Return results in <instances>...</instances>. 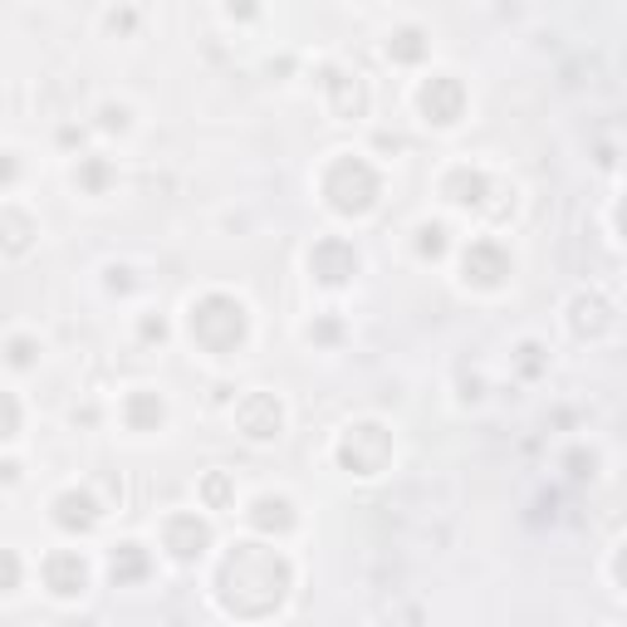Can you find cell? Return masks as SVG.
Instances as JSON below:
<instances>
[{"label": "cell", "mask_w": 627, "mask_h": 627, "mask_svg": "<svg viewBox=\"0 0 627 627\" xmlns=\"http://www.w3.org/2000/svg\"><path fill=\"white\" fill-rule=\"evenodd\" d=\"M289 589V563L285 554L265 545H236L226 554L221 573H216V598L231 618H265L285 603Z\"/></svg>", "instance_id": "obj_1"}, {"label": "cell", "mask_w": 627, "mask_h": 627, "mask_svg": "<svg viewBox=\"0 0 627 627\" xmlns=\"http://www.w3.org/2000/svg\"><path fill=\"white\" fill-rule=\"evenodd\" d=\"M383 182L378 172H373L363 157H339V162L323 172V196H329V206L339 216H363L373 212V202H378Z\"/></svg>", "instance_id": "obj_2"}, {"label": "cell", "mask_w": 627, "mask_h": 627, "mask_svg": "<svg viewBox=\"0 0 627 627\" xmlns=\"http://www.w3.org/2000/svg\"><path fill=\"white\" fill-rule=\"evenodd\" d=\"M192 339L212 353H231L246 339V305L231 295H206L192 305Z\"/></svg>", "instance_id": "obj_3"}, {"label": "cell", "mask_w": 627, "mask_h": 627, "mask_svg": "<svg viewBox=\"0 0 627 627\" xmlns=\"http://www.w3.org/2000/svg\"><path fill=\"white\" fill-rule=\"evenodd\" d=\"M392 456V436L383 432L378 422H363V426H349V436H343L339 446V461L353 470V476H378L383 466H388Z\"/></svg>", "instance_id": "obj_4"}, {"label": "cell", "mask_w": 627, "mask_h": 627, "mask_svg": "<svg viewBox=\"0 0 627 627\" xmlns=\"http://www.w3.org/2000/svg\"><path fill=\"white\" fill-rule=\"evenodd\" d=\"M309 270H314V280L319 285H349V275H358V250L349 246V240H319L314 246V255H309Z\"/></svg>", "instance_id": "obj_5"}, {"label": "cell", "mask_w": 627, "mask_h": 627, "mask_svg": "<svg viewBox=\"0 0 627 627\" xmlns=\"http://www.w3.org/2000/svg\"><path fill=\"white\" fill-rule=\"evenodd\" d=\"M422 113H426V123H436V128H452V123L466 113V89L452 75L426 79L422 83Z\"/></svg>", "instance_id": "obj_6"}, {"label": "cell", "mask_w": 627, "mask_h": 627, "mask_svg": "<svg viewBox=\"0 0 627 627\" xmlns=\"http://www.w3.org/2000/svg\"><path fill=\"white\" fill-rule=\"evenodd\" d=\"M510 270H515V260H510L495 240H476V246L466 250V285L495 289V285H505Z\"/></svg>", "instance_id": "obj_7"}, {"label": "cell", "mask_w": 627, "mask_h": 627, "mask_svg": "<svg viewBox=\"0 0 627 627\" xmlns=\"http://www.w3.org/2000/svg\"><path fill=\"white\" fill-rule=\"evenodd\" d=\"M236 422H240V432H246L250 442H270V436H280L285 412H280V402L270 392H250L246 402L236 407Z\"/></svg>", "instance_id": "obj_8"}, {"label": "cell", "mask_w": 627, "mask_h": 627, "mask_svg": "<svg viewBox=\"0 0 627 627\" xmlns=\"http://www.w3.org/2000/svg\"><path fill=\"white\" fill-rule=\"evenodd\" d=\"M83 583H89V563H83L75 549H59L45 559V589L55 593V598H79Z\"/></svg>", "instance_id": "obj_9"}, {"label": "cell", "mask_w": 627, "mask_h": 627, "mask_svg": "<svg viewBox=\"0 0 627 627\" xmlns=\"http://www.w3.org/2000/svg\"><path fill=\"white\" fill-rule=\"evenodd\" d=\"M206 545H212V525L206 520H196V515H172L167 520V549H172V559H182V563H192V559H202Z\"/></svg>", "instance_id": "obj_10"}, {"label": "cell", "mask_w": 627, "mask_h": 627, "mask_svg": "<svg viewBox=\"0 0 627 627\" xmlns=\"http://www.w3.org/2000/svg\"><path fill=\"white\" fill-rule=\"evenodd\" d=\"M55 520H59V529H93L99 525V500L89 495V490H65V495L55 500Z\"/></svg>", "instance_id": "obj_11"}, {"label": "cell", "mask_w": 627, "mask_h": 627, "mask_svg": "<svg viewBox=\"0 0 627 627\" xmlns=\"http://www.w3.org/2000/svg\"><path fill=\"white\" fill-rule=\"evenodd\" d=\"M250 525L265 529V535H275V529H289V525H295V505H289L285 495H260L255 510H250Z\"/></svg>", "instance_id": "obj_12"}, {"label": "cell", "mask_w": 627, "mask_h": 627, "mask_svg": "<svg viewBox=\"0 0 627 627\" xmlns=\"http://www.w3.org/2000/svg\"><path fill=\"white\" fill-rule=\"evenodd\" d=\"M329 93H333V113H339V118H358L363 103H368L358 75H353V79L349 75H329Z\"/></svg>", "instance_id": "obj_13"}, {"label": "cell", "mask_w": 627, "mask_h": 627, "mask_svg": "<svg viewBox=\"0 0 627 627\" xmlns=\"http://www.w3.org/2000/svg\"><path fill=\"white\" fill-rule=\"evenodd\" d=\"M128 426L133 432H152V426H162V397L157 392H133L128 397Z\"/></svg>", "instance_id": "obj_14"}, {"label": "cell", "mask_w": 627, "mask_h": 627, "mask_svg": "<svg viewBox=\"0 0 627 627\" xmlns=\"http://www.w3.org/2000/svg\"><path fill=\"white\" fill-rule=\"evenodd\" d=\"M109 573H113V583H138L142 573H148V554H142L138 545H123L118 554H113Z\"/></svg>", "instance_id": "obj_15"}, {"label": "cell", "mask_w": 627, "mask_h": 627, "mask_svg": "<svg viewBox=\"0 0 627 627\" xmlns=\"http://www.w3.org/2000/svg\"><path fill=\"white\" fill-rule=\"evenodd\" d=\"M446 192H452V202H461V206H480V202H486V176L461 167V172H452Z\"/></svg>", "instance_id": "obj_16"}, {"label": "cell", "mask_w": 627, "mask_h": 627, "mask_svg": "<svg viewBox=\"0 0 627 627\" xmlns=\"http://www.w3.org/2000/svg\"><path fill=\"white\" fill-rule=\"evenodd\" d=\"M30 236H35V226H30L25 212H0V246H5V250H25Z\"/></svg>", "instance_id": "obj_17"}, {"label": "cell", "mask_w": 627, "mask_h": 627, "mask_svg": "<svg viewBox=\"0 0 627 627\" xmlns=\"http://www.w3.org/2000/svg\"><path fill=\"white\" fill-rule=\"evenodd\" d=\"M422 30H397V39L388 45V55L392 59H402V65H412V59H422Z\"/></svg>", "instance_id": "obj_18"}, {"label": "cell", "mask_w": 627, "mask_h": 627, "mask_svg": "<svg viewBox=\"0 0 627 627\" xmlns=\"http://www.w3.org/2000/svg\"><path fill=\"white\" fill-rule=\"evenodd\" d=\"M15 432H20V402L10 392H0V442H10Z\"/></svg>", "instance_id": "obj_19"}, {"label": "cell", "mask_w": 627, "mask_h": 627, "mask_svg": "<svg viewBox=\"0 0 627 627\" xmlns=\"http://www.w3.org/2000/svg\"><path fill=\"white\" fill-rule=\"evenodd\" d=\"M15 589H20V554L0 549V593H15Z\"/></svg>", "instance_id": "obj_20"}, {"label": "cell", "mask_w": 627, "mask_h": 627, "mask_svg": "<svg viewBox=\"0 0 627 627\" xmlns=\"http://www.w3.org/2000/svg\"><path fill=\"white\" fill-rule=\"evenodd\" d=\"M417 246H422V255H442V250H446V231H442V226H422V240H417Z\"/></svg>", "instance_id": "obj_21"}, {"label": "cell", "mask_w": 627, "mask_h": 627, "mask_svg": "<svg viewBox=\"0 0 627 627\" xmlns=\"http://www.w3.org/2000/svg\"><path fill=\"white\" fill-rule=\"evenodd\" d=\"M202 495H206V505H226V495H231V486H226V476H212L202 486Z\"/></svg>", "instance_id": "obj_22"}, {"label": "cell", "mask_w": 627, "mask_h": 627, "mask_svg": "<svg viewBox=\"0 0 627 627\" xmlns=\"http://www.w3.org/2000/svg\"><path fill=\"white\" fill-rule=\"evenodd\" d=\"M10 363H15V368H30V363H35V343L15 339V343H10Z\"/></svg>", "instance_id": "obj_23"}, {"label": "cell", "mask_w": 627, "mask_h": 627, "mask_svg": "<svg viewBox=\"0 0 627 627\" xmlns=\"http://www.w3.org/2000/svg\"><path fill=\"white\" fill-rule=\"evenodd\" d=\"M103 182H109V167H103V162H83V186H89V192H99Z\"/></svg>", "instance_id": "obj_24"}, {"label": "cell", "mask_w": 627, "mask_h": 627, "mask_svg": "<svg viewBox=\"0 0 627 627\" xmlns=\"http://www.w3.org/2000/svg\"><path fill=\"white\" fill-rule=\"evenodd\" d=\"M10 176H15V157L0 152V182H10Z\"/></svg>", "instance_id": "obj_25"}]
</instances>
